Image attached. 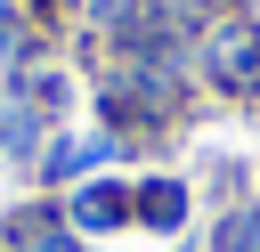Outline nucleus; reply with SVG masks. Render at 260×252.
<instances>
[{"instance_id": "1", "label": "nucleus", "mask_w": 260, "mask_h": 252, "mask_svg": "<svg viewBox=\"0 0 260 252\" xmlns=\"http://www.w3.org/2000/svg\"><path fill=\"white\" fill-rule=\"evenodd\" d=\"M81 219H89V228H114V219H122V195H114V187H89V195H81Z\"/></svg>"}, {"instance_id": "2", "label": "nucleus", "mask_w": 260, "mask_h": 252, "mask_svg": "<svg viewBox=\"0 0 260 252\" xmlns=\"http://www.w3.org/2000/svg\"><path fill=\"white\" fill-rule=\"evenodd\" d=\"M146 219L171 228V219H179V187H154V195H146Z\"/></svg>"}]
</instances>
